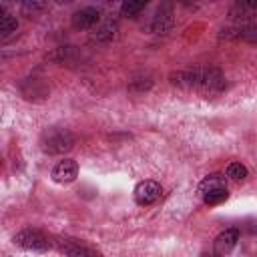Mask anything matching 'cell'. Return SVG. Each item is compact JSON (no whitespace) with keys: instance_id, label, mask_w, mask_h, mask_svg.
Listing matches in <instances>:
<instances>
[{"instance_id":"cell-1","label":"cell","mask_w":257,"mask_h":257,"mask_svg":"<svg viewBox=\"0 0 257 257\" xmlns=\"http://www.w3.org/2000/svg\"><path fill=\"white\" fill-rule=\"evenodd\" d=\"M171 84L187 90H199V92H221L225 88V76L215 66H195L187 70L171 72L169 76Z\"/></svg>"},{"instance_id":"cell-2","label":"cell","mask_w":257,"mask_h":257,"mask_svg":"<svg viewBox=\"0 0 257 257\" xmlns=\"http://www.w3.org/2000/svg\"><path fill=\"white\" fill-rule=\"evenodd\" d=\"M74 147V135L62 126H50L40 137V149L48 155H62Z\"/></svg>"},{"instance_id":"cell-3","label":"cell","mask_w":257,"mask_h":257,"mask_svg":"<svg viewBox=\"0 0 257 257\" xmlns=\"http://www.w3.org/2000/svg\"><path fill=\"white\" fill-rule=\"evenodd\" d=\"M199 195L207 205H219L223 201H227L229 197V189L225 185V177L219 173L207 175L201 183H199Z\"/></svg>"},{"instance_id":"cell-4","label":"cell","mask_w":257,"mask_h":257,"mask_svg":"<svg viewBox=\"0 0 257 257\" xmlns=\"http://www.w3.org/2000/svg\"><path fill=\"white\" fill-rule=\"evenodd\" d=\"M14 245L22 247V249H28V251H48L52 247V241L48 239V235H44L40 229H22L14 235Z\"/></svg>"},{"instance_id":"cell-5","label":"cell","mask_w":257,"mask_h":257,"mask_svg":"<svg viewBox=\"0 0 257 257\" xmlns=\"http://www.w3.org/2000/svg\"><path fill=\"white\" fill-rule=\"evenodd\" d=\"M54 245L66 257H102L96 249H92V247H88L82 241L72 239V237H56L54 239Z\"/></svg>"},{"instance_id":"cell-6","label":"cell","mask_w":257,"mask_h":257,"mask_svg":"<svg viewBox=\"0 0 257 257\" xmlns=\"http://www.w3.org/2000/svg\"><path fill=\"white\" fill-rule=\"evenodd\" d=\"M221 38L227 40H257V20H249V22H233V26H227L221 30L219 34Z\"/></svg>"},{"instance_id":"cell-7","label":"cell","mask_w":257,"mask_h":257,"mask_svg":"<svg viewBox=\"0 0 257 257\" xmlns=\"http://www.w3.org/2000/svg\"><path fill=\"white\" fill-rule=\"evenodd\" d=\"M237 243H239V229L237 227H229V229L221 231L215 237V241H213L211 257H225V255H229L235 249Z\"/></svg>"},{"instance_id":"cell-8","label":"cell","mask_w":257,"mask_h":257,"mask_svg":"<svg viewBox=\"0 0 257 257\" xmlns=\"http://www.w3.org/2000/svg\"><path fill=\"white\" fill-rule=\"evenodd\" d=\"M175 24V16H173V6L171 4H161L155 12V16L149 22V30L155 34H167Z\"/></svg>"},{"instance_id":"cell-9","label":"cell","mask_w":257,"mask_h":257,"mask_svg":"<svg viewBox=\"0 0 257 257\" xmlns=\"http://www.w3.org/2000/svg\"><path fill=\"white\" fill-rule=\"evenodd\" d=\"M163 189L157 181H141L137 187H135V201L143 207L147 205H153L155 201H159Z\"/></svg>"},{"instance_id":"cell-10","label":"cell","mask_w":257,"mask_h":257,"mask_svg":"<svg viewBox=\"0 0 257 257\" xmlns=\"http://www.w3.org/2000/svg\"><path fill=\"white\" fill-rule=\"evenodd\" d=\"M76 175H78V165L72 159H62L52 169V181L54 183H60V185L72 183L76 179Z\"/></svg>"},{"instance_id":"cell-11","label":"cell","mask_w":257,"mask_h":257,"mask_svg":"<svg viewBox=\"0 0 257 257\" xmlns=\"http://www.w3.org/2000/svg\"><path fill=\"white\" fill-rule=\"evenodd\" d=\"M257 16V0H243L235 2L229 8V18L233 22H249Z\"/></svg>"},{"instance_id":"cell-12","label":"cell","mask_w":257,"mask_h":257,"mask_svg":"<svg viewBox=\"0 0 257 257\" xmlns=\"http://www.w3.org/2000/svg\"><path fill=\"white\" fill-rule=\"evenodd\" d=\"M100 20V12L92 6H86V8H80L72 14V26L76 30H88L92 28L96 22Z\"/></svg>"},{"instance_id":"cell-13","label":"cell","mask_w":257,"mask_h":257,"mask_svg":"<svg viewBox=\"0 0 257 257\" xmlns=\"http://www.w3.org/2000/svg\"><path fill=\"white\" fill-rule=\"evenodd\" d=\"M116 30H118L116 22H114V20H106V22L94 32V40H96V42H110V40L116 36Z\"/></svg>"},{"instance_id":"cell-14","label":"cell","mask_w":257,"mask_h":257,"mask_svg":"<svg viewBox=\"0 0 257 257\" xmlns=\"http://www.w3.org/2000/svg\"><path fill=\"white\" fill-rule=\"evenodd\" d=\"M16 30H18V20H16L12 14H8L6 10H2V18H0V36H2V38H8V36H12Z\"/></svg>"},{"instance_id":"cell-15","label":"cell","mask_w":257,"mask_h":257,"mask_svg":"<svg viewBox=\"0 0 257 257\" xmlns=\"http://www.w3.org/2000/svg\"><path fill=\"white\" fill-rule=\"evenodd\" d=\"M145 8H147V2H143V0H128V2H122V4H120V12H122L124 16H128V18H135V16L141 14Z\"/></svg>"},{"instance_id":"cell-16","label":"cell","mask_w":257,"mask_h":257,"mask_svg":"<svg viewBox=\"0 0 257 257\" xmlns=\"http://www.w3.org/2000/svg\"><path fill=\"white\" fill-rule=\"evenodd\" d=\"M225 173H227V177H229L231 181H243V179L249 175L247 167L241 165V163H229L227 169H225Z\"/></svg>"},{"instance_id":"cell-17","label":"cell","mask_w":257,"mask_h":257,"mask_svg":"<svg viewBox=\"0 0 257 257\" xmlns=\"http://www.w3.org/2000/svg\"><path fill=\"white\" fill-rule=\"evenodd\" d=\"M251 233H257V223H249V227H247Z\"/></svg>"}]
</instances>
